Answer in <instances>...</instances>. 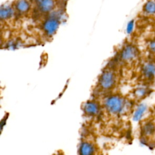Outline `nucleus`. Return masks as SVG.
Returning <instances> with one entry per match:
<instances>
[{"instance_id": "f03ea898", "label": "nucleus", "mask_w": 155, "mask_h": 155, "mask_svg": "<svg viewBox=\"0 0 155 155\" xmlns=\"http://www.w3.org/2000/svg\"><path fill=\"white\" fill-rule=\"evenodd\" d=\"M139 51L137 48L133 45L125 46L120 53V58L125 62H130L134 60L138 56Z\"/></svg>"}, {"instance_id": "dca6fc26", "label": "nucleus", "mask_w": 155, "mask_h": 155, "mask_svg": "<svg viewBox=\"0 0 155 155\" xmlns=\"http://www.w3.org/2000/svg\"><path fill=\"white\" fill-rule=\"evenodd\" d=\"M134 28V21H130L128 25H127V31L128 33H131Z\"/></svg>"}, {"instance_id": "1a4fd4ad", "label": "nucleus", "mask_w": 155, "mask_h": 155, "mask_svg": "<svg viewBox=\"0 0 155 155\" xmlns=\"http://www.w3.org/2000/svg\"><path fill=\"white\" fill-rule=\"evenodd\" d=\"M150 92V90L147 87L140 86L136 89L134 94L137 98L142 99L147 96Z\"/></svg>"}, {"instance_id": "9b49d317", "label": "nucleus", "mask_w": 155, "mask_h": 155, "mask_svg": "<svg viewBox=\"0 0 155 155\" xmlns=\"http://www.w3.org/2000/svg\"><path fill=\"white\" fill-rule=\"evenodd\" d=\"M144 12L149 15L155 14V1L150 0L147 1L143 7Z\"/></svg>"}, {"instance_id": "ddd939ff", "label": "nucleus", "mask_w": 155, "mask_h": 155, "mask_svg": "<svg viewBox=\"0 0 155 155\" xmlns=\"http://www.w3.org/2000/svg\"><path fill=\"white\" fill-rule=\"evenodd\" d=\"M16 8L19 12L24 13L28 10L29 5L25 0H19L16 4Z\"/></svg>"}, {"instance_id": "f8f14e48", "label": "nucleus", "mask_w": 155, "mask_h": 155, "mask_svg": "<svg viewBox=\"0 0 155 155\" xmlns=\"http://www.w3.org/2000/svg\"><path fill=\"white\" fill-rule=\"evenodd\" d=\"M80 153L82 154H90L93 153V147L91 145L88 143H84L81 146L80 148Z\"/></svg>"}, {"instance_id": "f257e3e1", "label": "nucleus", "mask_w": 155, "mask_h": 155, "mask_svg": "<svg viewBox=\"0 0 155 155\" xmlns=\"http://www.w3.org/2000/svg\"><path fill=\"white\" fill-rule=\"evenodd\" d=\"M105 107L108 111L112 114H119L126 108V102L119 96H111L107 99Z\"/></svg>"}, {"instance_id": "0eeeda50", "label": "nucleus", "mask_w": 155, "mask_h": 155, "mask_svg": "<svg viewBox=\"0 0 155 155\" xmlns=\"http://www.w3.org/2000/svg\"><path fill=\"white\" fill-rule=\"evenodd\" d=\"M147 110L148 106L145 104L141 103L138 105L133 115V120L135 122H139L146 113Z\"/></svg>"}, {"instance_id": "2eb2a0df", "label": "nucleus", "mask_w": 155, "mask_h": 155, "mask_svg": "<svg viewBox=\"0 0 155 155\" xmlns=\"http://www.w3.org/2000/svg\"><path fill=\"white\" fill-rule=\"evenodd\" d=\"M148 48L151 53H153V54H155V39L151 40L148 42Z\"/></svg>"}, {"instance_id": "423d86ee", "label": "nucleus", "mask_w": 155, "mask_h": 155, "mask_svg": "<svg viewBox=\"0 0 155 155\" xmlns=\"http://www.w3.org/2000/svg\"><path fill=\"white\" fill-rule=\"evenodd\" d=\"M58 27V21L53 18H51L45 21L44 25V29L48 35H52Z\"/></svg>"}, {"instance_id": "9d476101", "label": "nucleus", "mask_w": 155, "mask_h": 155, "mask_svg": "<svg viewBox=\"0 0 155 155\" xmlns=\"http://www.w3.org/2000/svg\"><path fill=\"white\" fill-rule=\"evenodd\" d=\"M84 110L88 114L94 115L97 113L98 107L95 103L88 102L85 104L84 107Z\"/></svg>"}, {"instance_id": "6e6552de", "label": "nucleus", "mask_w": 155, "mask_h": 155, "mask_svg": "<svg viewBox=\"0 0 155 155\" xmlns=\"http://www.w3.org/2000/svg\"><path fill=\"white\" fill-rule=\"evenodd\" d=\"M38 7L43 12L50 11L53 7V0H38Z\"/></svg>"}, {"instance_id": "f3484780", "label": "nucleus", "mask_w": 155, "mask_h": 155, "mask_svg": "<svg viewBox=\"0 0 155 155\" xmlns=\"http://www.w3.org/2000/svg\"><path fill=\"white\" fill-rule=\"evenodd\" d=\"M154 136H155V135H154Z\"/></svg>"}, {"instance_id": "7ed1b4c3", "label": "nucleus", "mask_w": 155, "mask_h": 155, "mask_svg": "<svg viewBox=\"0 0 155 155\" xmlns=\"http://www.w3.org/2000/svg\"><path fill=\"white\" fill-rule=\"evenodd\" d=\"M115 82V76L113 72L107 71L104 72L99 79L101 87L104 89H110Z\"/></svg>"}, {"instance_id": "39448f33", "label": "nucleus", "mask_w": 155, "mask_h": 155, "mask_svg": "<svg viewBox=\"0 0 155 155\" xmlns=\"http://www.w3.org/2000/svg\"><path fill=\"white\" fill-rule=\"evenodd\" d=\"M142 136L147 138L155 135V123L151 120H148L143 123L141 128Z\"/></svg>"}, {"instance_id": "20e7f679", "label": "nucleus", "mask_w": 155, "mask_h": 155, "mask_svg": "<svg viewBox=\"0 0 155 155\" xmlns=\"http://www.w3.org/2000/svg\"><path fill=\"white\" fill-rule=\"evenodd\" d=\"M141 73L145 79H154L155 78V62L150 61L145 62L141 68Z\"/></svg>"}, {"instance_id": "4468645a", "label": "nucleus", "mask_w": 155, "mask_h": 155, "mask_svg": "<svg viewBox=\"0 0 155 155\" xmlns=\"http://www.w3.org/2000/svg\"><path fill=\"white\" fill-rule=\"evenodd\" d=\"M12 14V11L10 8H1V18H7L11 16Z\"/></svg>"}]
</instances>
